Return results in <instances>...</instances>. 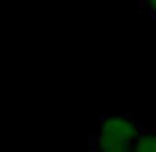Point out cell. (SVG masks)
Returning a JSON list of instances; mask_svg holds the SVG:
<instances>
[{"label": "cell", "instance_id": "obj_2", "mask_svg": "<svg viewBox=\"0 0 156 152\" xmlns=\"http://www.w3.org/2000/svg\"><path fill=\"white\" fill-rule=\"evenodd\" d=\"M133 152H156V129H142Z\"/></svg>", "mask_w": 156, "mask_h": 152}, {"label": "cell", "instance_id": "obj_1", "mask_svg": "<svg viewBox=\"0 0 156 152\" xmlns=\"http://www.w3.org/2000/svg\"><path fill=\"white\" fill-rule=\"evenodd\" d=\"M142 126L134 118L119 113L103 115L99 121V130L93 134L91 150L93 152H133L134 142Z\"/></svg>", "mask_w": 156, "mask_h": 152}, {"label": "cell", "instance_id": "obj_3", "mask_svg": "<svg viewBox=\"0 0 156 152\" xmlns=\"http://www.w3.org/2000/svg\"><path fill=\"white\" fill-rule=\"evenodd\" d=\"M140 2V8H144L146 14L156 22V0H138Z\"/></svg>", "mask_w": 156, "mask_h": 152}]
</instances>
